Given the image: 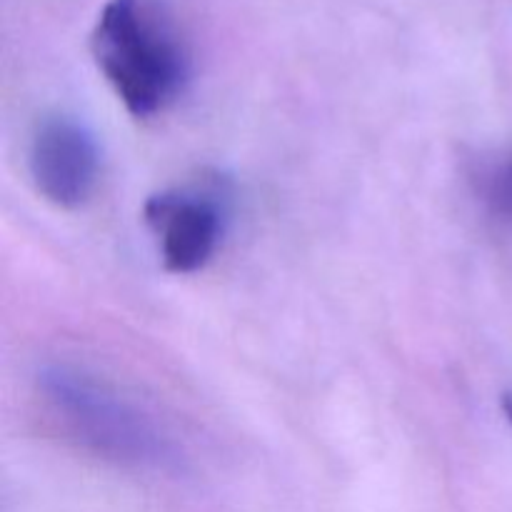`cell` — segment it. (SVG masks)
I'll list each match as a JSON object with an SVG mask.
<instances>
[{
  "label": "cell",
  "mask_w": 512,
  "mask_h": 512,
  "mask_svg": "<svg viewBox=\"0 0 512 512\" xmlns=\"http://www.w3.org/2000/svg\"><path fill=\"white\" fill-rule=\"evenodd\" d=\"M90 50L135 118L163 113L188 83V45L163 0H108L95 20Z\"/></svg>",
  "instance_id": "cell-1"
},
{
  "label": "cell",
  "mask_w": 512,
  "mask_h": 512,
  "mask_svg": "<svg viewBox=\"0 0 512 512\" xmlns=\"http://www.w3.org/2000/svg\"><path fill=\"white\" fill-rule=\"evenodd\" d=\"M40 385L60 423L85 448L118 463L158 465L168 460L170 443L158 425L90 375L50 368Z\"/></svg>",
  "instance_id": "cell-2"
},
{
  "label": "cell",
  "mask_w": 512,
  "mask_h": 512,
  "mask_svg": "<svg viewBox=\"0 0 512 512\" xmlns=\"http://www.w3.org/2000/svg\"><path fill=\"white\" fill-rule=\"evenodd\" d=\"M30 178L48 203L73 210L93 195L100 175L95 135L70 115H50L30 140Z\"/></svg>",
  "instance_id": "cell-3"
},
{
  "label": "cell",
  "mask_w": 512,
  "mask_h": 512,
  "mask_svg": "<svg viewBox=\"0 0 512 512\" xmlns=\"http://www.w3.org/2000/svg\"><path fill=\"white\" fill-rule=\"evenodd\" d=\"M143 218L158 240L160 258L170 273H195L215 255L223 235V210L203 193L150 195Z\"/></svg>",
  "instance_id": "cell-4"
},
{
  "label": "cell",
  "mask_w": 512,
  "mask_h": 512,
  "mask_svg": "<svg viewBox=\"0 0 512 512\" xmlns=\"http://www.w3.org/2000/svg\"><path fill=\"white\" fill-rule=\"evenodd\" d=\"M505 198H508V203L512 208V168L508 170V178H505Z\"/></svg>",
  "instance_id": "cell-5"
},
{
  "label": "cell",
  "mask_w": 512,
  "mask_h": 512,
  "mask_svg": "<svg viewBox=\"0 0 512 512\" xmlns=\"http://www.w3.org/2000/svg\"><path fill=\"white\" fill-rule=\"evenodd\" d=\"M503 410H505V415H508V420L512 423V393H508L503 398Z\"/></svg>",
  "instance_id": "cell-6"
}]
</instances>
